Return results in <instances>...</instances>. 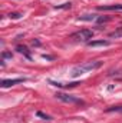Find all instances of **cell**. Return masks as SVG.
Returning a JSON list of instances; mask_svg holds the SVG:
<instances>
[{
	"instance_id": "6da1fadb",
	"label": "cell",
	"mask_w": 122,
	"mask_h": 123,
	"mask_svg": "<svg viewBox=\"0 0 122 123\" xmlns=\"http://www.w3.org/2000/svg\"><path fill=\"white\" fill-rule=\"evenodd\" d=\"M101 66H102V62H101V60L86 62V63H83V64H81V66L75 67V69L72 70V76H73V77H76V76H79V74H83V73H86V72L96 70V69H99Z\"/></svg>"
},
{
	"instance_id": "7a4b0ae2",
	"label": "cell",
	"mask_w": 122,
	"mask_h": 123,
	"mask_svg": "<svg viewBox=\"0 0 122 123\" xmlns=\"http://www.w3.org/2000/svg\"><path fill=\"white\" fill-rule=\"evenodd\" d=\"M92 37H93V31L89 30V29H82V30H79V31H75L70 36V39H73L76 42H88Z\"/></svg>"
},
{
	"instance_id": "3957f363",
	"label": "cell",
	"mask_w": 122,
	"mask_h": 123,
	"mask_svg": "<svg viewBox=\"0 0 122 123\" xmlns=\"http://www.w3.org/2000/svg\"><path fill=\"white\" fill-rule=\"evenodd\" d=\"M59 100L62 102H65V103H81L82 105V100L81 99H78V97H75V96H72V94H68V93H62V92H58L55 94Z\"/></svg>"
},
{
	"instance_id": "277c9868",
	"label": "cell",
	"mask_w": 122,
	"mask_h": 123,
	"mask_svg": "<svg viewBox=\"0 0 122 123\" xmlns=\"http://www.w3.org/2000/svg\"><path fill=\"white\" fill-rule=\"evenodd\" d=\"M25 79H10V80H1L0 86L1 87H10V86H14V85H19V83H23Z\"/></svg>"
},
{
	"instance_id": "5b68a950",
	"label": "cell",
	"mask_w": 122,
	"mask_h": 123,
	"mask_svg": "<svg viewBox=\"0 0 122 123\" xmlns=\"http://www.w3.org/2000/svg\"><path fill=\"white\" fill-rule=\"evenodd\" d=\"M98 10H111V12H122V4H108V6H98Z\"/></svg>"
},
{
	"instance_id": "8992f818",
	"label": "cell",
	"mask_w": 122,
	"mask_h": 123,
	"mask_svg": "<svg viewBox=\"0 0 122 123\" xmlns=\"http://www.w3.org/2000/svg\"><path fill=\"white\" fill-rule=\"evenodd\" d=\"M111 43L108 40H92V42H88V46L89 47H98V46H109Z\"/></svg>"
},
{
	"instance_id": "52a82bcc",
	"label": "cell",
	"mask_w": 122,
	"mask_h": 123,
	"mask_svg": "<svg viewBox=\"0 0 122 123\" xmlns=\"http://www.w3.org/2000/svg\"><path fill=\"white\" fill-rule=\"evenodd\" d=\"M50 85H53V86H59V87H75V86H78L79 83H69V85H65V83H58V82H49Z\"/></svg>"
},
{
	"instance_id": "ba28073f",
	"label": "cell",
	"mask_w": 122,
	"mask_h": 123,
	"mask_svg": "<svg viewBox=\"0 0 122 123\" xmlns=\"http://www.w3.org/2000/svg\"><path fill=\"white\" fill-rule=\"evenodd\" d=\"M106 112L108 113H122V106H111V107H108L106 109Z\"/></svg>"
},
{
	"instance_id": "9c48e42d",
	"label": "cell",
	"mask_w": 122,
	"mask_h": 123,
	"mask_svg": "<svg viewBox=\"0 0 122 123\" xmlns=\"http://www.w3.org/2000/svg\"><path fill=\"white\" fill-rule=\"evenodd\" d=\"M98 17L95 14H85V16H81L79 20H96Z\"/></svg>"
},
{
	"instance_id": "30bf717a",
	"label": "cell",
	"mask_w": 122,
	"mask_h": 123,
	"mask_svg": "<svg viewBox=\"0 0 122 123\" xmlns=\"http://www.w3.org/2000/svg\"><path fill=\"white\" fill-rule=\"evenodd\" d=\"M17 50H19L20 53H25L27 57H30V56H29V52H27V49H26V47H23V46H17Z\"/></svg>"
},
{
	"instance_id": "8fae6325",
	"label": "cell",
	"mask_w": 122,
	"mask_h": 123,
	"mask_svg": "<svg viewBox=\"0 0 122 123\" xmlns=\"http://www.w3.org/2000/svg\"><path fill=\"white\" fill-rule=\"evenodd\" d=\"M36 115H37L39 117H42V119H45V120H50V116H47V115H43L42 112H37Z\"/></svg>"
},
{
	"instance_id": "7c38bea8",
	"label": "cell",
	"mask_w": 122,
	"mask_h": 123,
	"mask_svg": "<svg viewBox=\"0 0 122 123\" xmlns=\"http://www.w3.org/2000/svg\"><path fill=\"white\" fill-rule=\"evenodd\" d=\"M119 36H122V31L121 30L114 31V33H111V34H109V37H119Z\"/></svg>"
},
{
	"instance_id": "4fadbf2b",
	"label": "cell",
	"mask_w": 122,
	"mask_h": 123,
	"mask_svg": "<svg viewBox=\"0 0 122 123\" xmlns=\"http://www.w3.org/2000/svg\"><path fill=\"white\" fill-rule=\"evenodd\" d=\"M22 14L20 13H10V19H20Z\"/></svg>"
},
{
	"instance_id": "5bb4252c",
	"label": "cell",
	"mask_w": 122,
	"mask_h": 123,
	"mask_svg": "<svg viewBox=\"0 0 122 123\" xmlns=\"http://www.w3.org/2000/svg\"><path fill=\"white\" fill-rule=\"evenodd\" d=\"M96 20L98 23H103V22H109V17H98Z\"/></svg>"
},
{
	"instance_id": "9a60e30c",
	"label": "cell",
	"mask_w": 122,
	"mask_h": 123,
	"mask_svg": "<svg viewBox=\"0 0 122 123\" xmlns=\"http://www.w3.org/2000/svg\"><path fill=\"white\" fill-rule=\"evenodd\" d=\"M3 57H12V55L10 53H3Z\"/></svg>"
}]
</instances>
